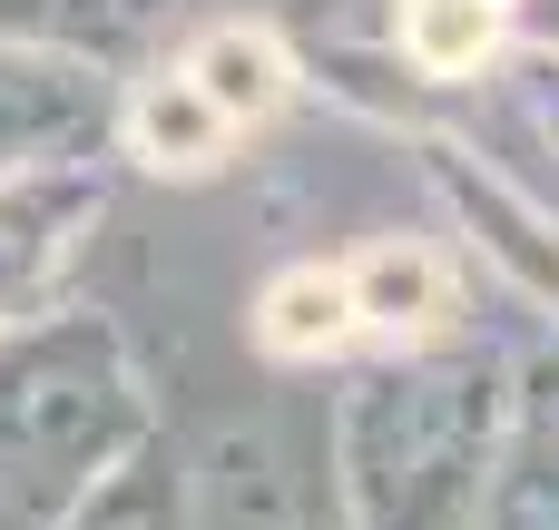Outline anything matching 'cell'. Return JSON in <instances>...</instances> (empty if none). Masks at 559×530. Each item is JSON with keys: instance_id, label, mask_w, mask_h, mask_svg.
I'll return each instance as SVG.
<instances>
[{"instance_id": "cell-1", "label": "cell", "mask_w": 559, "mask_h": 530, "mask_svg": "<svg viewBox=\"0 0 559 530\" xmlns=\"http://www.w3.org/2000/svg\"><path fill=\"white\" fill-rule=\"evenodd\" d=\"M265 20L285 30L305 89L413 128L442 98L501 89L531 39V0H265Z\"/></svg>"}, {"instance_id": "cell-2", "label": "cell", "mask_w": 559, "mask_h": 530, "mask_svg": "<svg viewBox=\"0 0 559 530\" xmlns=\"http://www.w3.org/2000/svg\"><path fill=\"white\" fill-rule=\"evenodd\" d=\"M295 98H305V69L265 10L187 20L147 69L118 79L108 157H128L138 177H167V187H206L246 148H265Z\"/></svg>"}, {"instance_id": "cell-3", "label": "cell", "mask_w": 559, "mask_h": 530, "mask_svg": "<svg viewBox=\"0 0 559 530\" xmlns=\"http://www.w3.org/2000/svg\"><path fill=\"white\" fill-rule=\"evenodd\" d=\"M491 443V364L472 354H413L364 384L354 462H364V521L373 530H432L442 502H462V472H481Z\"/></svg>"}, {"instance_id": "cell-4", "label": "cell", "mask_w": 559, "mask_h": 530, "mask_svg": "<svg viewBox=\"0 0 559 530\" xmlns=\"http://www.w3.org/2000/svg\"><path fill=\"white\" fill-rule=\"evenodd\" d=\"M108 216V157H39L0 177V334H29Z\"/></svg>"}, {"instance_id": "cell-5", "label": "cell", "mask_w": 559, "mask_h": 530, "mask_svg": "<svg viewBox=\"0 0 559 530\" xmlns=\"http://www.w3.org/2000/svg\"><path fill=\"white\" fill-rule=\"evenodd\" d=\"M344 275H354V315H364L373 364L452 354L462 325H472V266H462V246H442V236L383 226V236L344 246Z\"/></svg>"}, {"instance_id": "cell-6", "label": "cell", "mask_w": 559, "mask_h": 530, "mask_svg": "<svg viewBox=\"0 0 559 530\" xmlns=\"http://www.w3.org/2000/svg\"><path fill=\"white\" fill-rule=\"evenodd\" d=\"M423 167H432V187H442L462 246L491 256L521 295H540V305L559 315V216L550 207H531V197H521L501 167H481L462 138H423Z\"/></svg>"}, {"instance_id": "cell-7", "label": "cell", "mask_w": 559, "mask_h": 530, "mask_svg": "<svg viewBox=\"0 0 559 530\" xmlns=\"http://www.w3.org/2000/svg\"><path fill=\"white\" fill-rule=\"evenodd\" d=\"M108 118H118V79L0 49V177L39 157H108Z\"/></svg>"}, {"instance_id": "cell-8", "label": "cell", "mask_w": 559, "mask_h": 530, "mask_svg": "<svg viewBox=\"0 0 559 530\" xmlns=\"http://www.w3.org/2000/svg\"><path fill=\"white\" fill-rule=\"evenodd\" d=\"M177 10L187 0H0V49L128 79L177 39Z\"/></svg>"}, {"instance_id": "cell-9", "label": "cell", "mask_w": 559, "mask_h": 530, "mask_svg": "<svg viewBox=\"0 0 559 530\" xmlns=\"http://www.w3.org/2000/svg\"><path fill=\"white\" fill-rule=\"evenodd\" d=\"M255 354L265 364H354L373 354L364 344V315H354V275H344V246L334 256H295L255 285V315H246Z\"/></svg>"}, {"instance_id": "cell-10", "label": "cell", "mask_w": 559, "mask_h": 530, "mask_svg": "<svg viewBox=\"0 0 559 530\" xmlns=\"http://www.w3.org/2000/svg\"><path fill=\"white\" fill-rule=\"evenodd\" d=\"M501 98H511L521 138H540L559 157V39H521V59L501 69Z\"/></svg>"}, {"instance_id": "cell-11", "label": "cell", "mask_w": 559, "mask_h": 530, "mask_svg": "<svg viewBox=\"0 0 559 530\" xmlns=\"http://www.w3.org/2000/svg\"><path fill=\"white\" fill-rule=\"evenodd\" d=\"M521 413H531V462H540V482L559 492V354L531 374V393H521Z\"/></svg>"}, {"instance_id": "cell-12", "label": "cell", "mask_w": 559, "mask_h": 530, "mask_svg": "<svg viewBox=\"0 0 559 530\" xmlns=\"http://www.w3.org/2000/svg\"><path fill=\"white\" fill-rule=\"evenodd\" d=\"M531 39H559V0H531Z\"/></svg>"}]
</instances>
